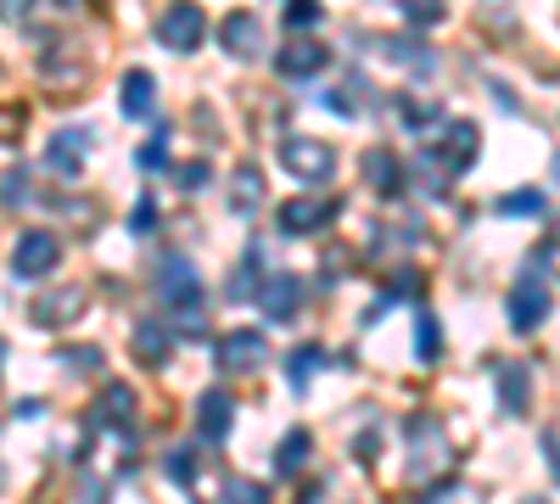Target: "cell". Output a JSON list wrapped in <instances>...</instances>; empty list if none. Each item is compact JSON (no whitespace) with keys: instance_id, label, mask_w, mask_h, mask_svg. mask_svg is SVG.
I'll return each mask as SVG.
<instances>
[{"instance_id":"6da1fadb","label":"cell","mask_w":560,"mask_h":504,"mask_svg":"<svg viewBox=\"0 0 560 504\" xmlns=\"http://www.w3.org/2000/svg\"><path fill=\"white\" fill-rule=\"evenodd\" d=\"M158 303L174 314V326L185 337H202L208 331V303H202V274L185 253H168L158 263Z\"/></svg>"},{"instance_id":"7a4b0ae2","label":"cell","mask_w":560,"mask_h":504,"mask_svg":"<svg viewBox=\"0 0 560 504\" xmlns=\"http://www.w3.org/2000/svg\"><path fill=\"white\" fill-rule=\"evenodd\" d=\"M477 152H482V134H477V124H465V118L432 124V134H427V157H432L448 179L471 168V163H477Z\"/></svg>"},{"instance_id":"3957f363","label":"cell","mask_w":560,"mask_h":504,"mask_svg":"<svg viewBox=\"0 0 560 504\" xmlns=\"http://www.w3.org/2000/svg\"><path fill=\"white\" fill-rule=\"evenodd\" d=\"M544 263H549V247H533V258H527V274L516 281V292H510V326L516 331H538L544 319H549V286L538 281L544 274Z\"/></svg>"},{"instance_id":"277c9868","label":"cell","mask_w":560,"mask_h":504,"mask_svg":"<svg viewBox=\"0 0 560 504\" xmlns=\"http://www.w3.org/2000/svg\"><path fill=\"white\" fill-rule=\"evenodd\" d=\"M280 168L303 186H325V179H337V152L331 141H314V134H287L280 141Z\"/></svg>"},{"instance_id":"5b68a950","label":"cell","mask_w":560,"mask_h":504,"mask_svg":"<svg viewBox=\"0 0 560 504\" xmlns=\"http://www.w3.org/2000/svg\"><path fill=\"white\" fill-rule=\"evenodd\" d=\"M158 39L168 45V51H197V45L208 39V12L197 7V0H174V7L158 17Z\"/></svg>"},{"instance_id":"8992f818","label":"cell","mask_w":560,"mask_h":504,"mask_svg":"<svg viewBox=\"0 0 560 504\" xmlns=\"http://www.w3.org/2000/svg\"><path fill=\"white\" fill-rule=\"evenodd\" d=\"M342 219V197H292L280 208V231L287 236H319Z\"/></svg>"},{"instance_id":"52a82bcc","label":"cell","mask_w":560,"mask_h":504,"mask_svg":"<svg viewBox=\"0 0 560 504\" xmlns=\"http://www.w3.org/2000/svg\"><path fill=\"white\" fill-rule=\"evenodd\" d=\"M62 263V242L51 231H23L18 247H12V274L18 281H39V274H51Z\"/></svg>"},{"instance_id":"ba28073f","label":"cell","mask_w":560,"mask_h":504,"mask_svg":"<svg viewBox=\"0 0 560 504\" xmlns=\"http://www.w3.org/2000/svg\"><path fill=\"white\" fill-rule=\"evenodd\" d=\"M213 359H219L224 376H253V371H264V359H269L264 331H230V337H219Z\"/></svg>"},{"instance_id":"9c48e42d","label":"cell","mask_w":560,"mask_h":504,"mask_svg":"<svg viewBox=\"0 0 560 504\" xmlns=\"http://www.w3.org/2000/svg\"><path fill=\"white\" fill-rule=\"evenodd\" d=\"M275 68H280V79H298V84H303V79H314V73L331 68V45L314 39V34H292Z\"/></svg>"},{"instance_id":"30bf717a","label":"cell","mask_w":560,"mask_h":504,"mask_svg":"<svg viewBox=\"0 0 560 504\" xmlns=\"http://www.w3.org/2000/svg\"><path fill=\"white\" fill-rule=\"evenodd\" d=\"M258 308L269 314V319H292L298 308H303V274H292V269H280V274H269V281H258Z\"/></svg>"},{"instance_id":"8fae6325","label":"cell","mask_w":560,"mask_h":504,"mask_svg":"<svg viewBox=\"0 0 560 504\" xmlns=\"http://www.w3.org/2000/svg\"><path fill=\"white\" fill-rule=\"evenodd\" d=\"M230 426H236V398H230L224 387L202 392V403H197V437L202 443H224Z\"/></svg>"},{"instance_id":"7c38bea8","label":"cell","mask_w":560,"mask_h":504,"mask_svg":"<svg viewBox=\"0 0 560 504\" xmlns=\"http://www.w3.org/2000/svg\"><path fill=\"white\" fill-rule=\"evenodd\" d=\"M219 45H224L236 62H253V57L264 51V23H258L253 12H230L224 28H219Z\"/></svg>"},{"instance_id":"4fadbf2b","label":"cell","mask_w":560,"mask_h":504,"mask_svg":"<svg viewBox=\"0 0 560 504\" xmlns=\"http://www.w3.org/2000/svg\"><path fill=\"white\" fill-rule=\"evenodd\" d=\"M84 314V292H45V297H34L28 303V319L34 326H45V331H57V326H68V319H79Z\"/></svg>"},{"instance_id":"5bb4252c","label":"cell","mask_w":560,"mask_h":504,"mask_svg":"<svg viewBox=\"0 0 560 504\" xmlns=\"http://www.w3.org/2000/svg\"><path fill=\"white\" fill-rule=\"evenodd\" d=\"M118 107H124V118H135V124H147L152 118V107H158V84H152V73H124V90H118Z\"/></svg>"},{"instance_id":"9a60e30c","label":"cell","mask_w":560,"mask_h":504,"mask_svg":"<svg viewBox=\"0 0 560 504\" xmlns=\"http://www.w3.org/2000/svg\"><path fill=\"white\" fill-rule=\"evenodd\" d=\"M364 179H370L382 197H398V191H404V163H398L387 146H370V152H364Z\"/></svg>"},{"instance_id":"2e32d148","label":"cell","mask_w":560,"mask_h":504,"mask_svg":"<svg viewBox=\"0 0 560 504\" xmlns=\"http://www.w3.org/2000/svg\"><path fill=\"white\" fill-rule=\"evenodd\" d=\"M84 141H90V129H73V134H57L51 152H45V163H51V174H79L84 168Z\"/></svg>"},{"instance_id":"e0dca14e","label":"cell","mask_w":560,"mask_h":504,"mask_svg":"<svg viewBox=\"0 0 560 504\" xmlns=\"http://www.w3.org/2000/svg\"><path fill=\"white\" fill-rule=\"evenodd\" d=\"M107 421H113L118 432H129V426H135V392H129V387H118V382H113V387L102 392V403H96V426H107Z\"/></svg>"},{"instance_id":"ac0fdd59","label":"cell","mask_w":560,"mask_h":504,"mask_svg":"<svg viewBox=\"0 0 560 504\" xmlns=\"http://www.w3.org/2000/svg\"><path fill=\"white\" fill-rule=\"evenodd\" d=\"M527 382H533V371H527V364H504V371H499V403H504V409H516V415H522V409L533 403Z\"/></svg>"},{"instance_id":"d6986e66","label":"cell","mask_w":560,"mask_h":504,"mask_svg":"<svg viewBox=\"0 0 560 504\" xmlns=\"http://www.w3.org/2000/svg\"><path fill=\"white\" fill-rule=\"evenodd\" d=\"M230 197H236V213H258V202H264V174H258L253 163H242L236 179H230Z\"/></svg>"},{"instance_id":"ffe728a7","label":"cell","mask_w":560,"mask_h":504,"mask_svg":"<svg viewBox=\"0 0 560 504\" xmlns=\"http://www.w3.org/2000/svg\"><path fill=\"white\" fill-rule=\"evenodd\" d=\"M135 359L140 364H163L168 359V331L152 326V319H140V326H135Z\"/></svg>"},{"instance_id":"44dd1931","label":"cell","mask_w":560,"mask_h":504,"mask_svg":"<svg viewBox=\"0 0 560 504\" xmlns=\"http://www.w3.org/2000/svg\"><path fill=\"white\" fill-rule=\"evenodd\" d=\"M319 364H331V359H325V348H298V353L287 359V382H292V392H308V376L319 371Z\"/></svg>"},{"instance_id":"7402d4cb","label":"cell","mask_w":560,"mask_h":504,"mask_svg":"<svg viewBox=\"0 0 560 504\" xmlns=\"http://www.w3.org/2000/svg\"><path fill=\"white\" fill-rule=\"evenodd\" d=\"M415 359L420 364H438L443 359V331H438V319L420 308V326H415Z\"/></svg>"},{"instance_id":"603a6c76","label":"cell","mask_w":560,"mask_h":504,"mask_svg":"<svg viewBox=\"0 0 560 504\" xmlns=\"http://www.w3.org/2000/svg\"><path fill=\"white\" fill-rule=\"evenodd\" d=\"M308 448H314V443H308V432H292L287 443L275 448V471H280V477H292V471H303V466H308Z\"/></svg>"},{"instance_id":"cb8c5ba5","label":"cell","mask_w":560,"mask_h":504,"mask_svg":"<svg viewBox=\"0 0 560 504\" xmlns=\"http://www.w3.org/2000/svg\"><path fill=\"white\" fill-rule=\"evenodd\" d=\"M499 213L504 219H538L544 213V191H533V186L527 191H510V197H499Z\"/></svg>"},{"instance_id":"d4e9b609","label":"cell","mask_w":560,"mask_h":504,"mask_svg":"<svg viewBox=\"0 0 560 504\" xmlns=\"http://www.w3.org/2000/svg\"><path fill=\"white\" fill-rule=\"evenodd\" d=\"M258 269H264V258H258V247H253L247 263L236 269V281H230V303H247V297L258 292Z\"/></svg>"},{"instance_id":"484cf974","label":"cell","mask_w":560,"mask_h":504,"mask_svg":"<svg viewBox=\"0 0 560 504\" xmlns=\"http://www.w3.org/2000/svg\"><path fill=\"white\" fill-rule=\"evenodd\" d=\"M319 17H325L319 0H287V28H292V34H308Z\"/></svg>"},{"instance_id":"4316f807","label":"cell","mask_w":560,"mask_h":504,"mask_svg":"<svg viewBox=\"0 0 560 504\" xmlns=\"http://www.w3.org/2000/svg\"><path fill=\"white\" fill-rule=\"evenodd\" d=\"M135 163L147 168V174H163V168H168V129H158V141L140 146V152H135Z\"/></svg>"},{"instance_id":"83f0119b","label":"cell","mask_w":560,"mask_h":504,"mask_svg":"<svg viewBox=\"0 0 560 504\" xmlns=\"http://www.w3.org/2000/svg\"><path fill=\"white\" fill-rule=\"evenodd\" d=\"M168 482H174V488H191V482H197V460H191V448H174V454H168Z\"/></svg>"},{"instance_id":"f1b7e54d","label":"cell","mask_w":560,"mask_h":504,"mask_svg":"<svg viewBox=\"0 0 560 504\" xmlns=\"http://www.w3.org/2000/svg\"><path fill=\"white\" fill-rule=\"evenodd\" d=\"M404 17H409L415 28H427V23L443 17V0H404Z\"/></svg>"},{"instance_id":"f546056e","label":"cell","mask_w":560,"mask_h":504,"mask_svg":"<svg viewBox=\"0 0 560 504\" xmlns=\"http://www.w3.org/2000/svg\"><path fill=\"white\" fill-rule=\"evenodd\" d=\"M224 504H269V493H264L258 482H242V477H236V482L224 488Z\"/></svg>"},{"instance_id":"4dcf8cb0","label":"cell","mask_w":560,"mask_h":504,"mask_svg":"<svg viewBox=\"0 0 560 504\" xmlns=\"http://www.w3.org/2000/svg\"><path fill=\"white\" fill-rule=\"evenodd\" d=\"M208 179H213V168L197 157V163H185V168H179V191H202Z\"/></svg>"},{"instance_id":"1f68e13d","label":"cell","mask_w":560,"mask_h":504,"mask_svg":"<svg viewBox=\"0 0 560 504\" xmlns=\"http://www.w3.org/2000/svg\"><path fill=\"white\" fill-rule=\"evenodd\" d=\"M0 197H7V202H23V197H28V179H23V168L0 174Z\"/></svg>"},{"instance_id":"d6a6232c","label":"cell","mask_w":560,"mask_h":504,"mask_svg":"<svg viewBox=\"0 0 560 504\" xmlns=\"http://www.w3.org/2000/svg\"><path fill=\"white\" fill-rule=\"evenodd\" d=\"M152 219H158V208H152V202H135V213H129V224H135V231H140V236H147V231H152Z\"/></svg>"},{"instance_id":"836d02e7","label":"cell","mask_w":560,"mask_h":504,"mask_svg":"<svg viewBox=\"0 0 560 504\" xmlns=\"http://www.w3.org/2000/svg\"><path fill=\"white\" fill-rule=\"evenodd\" d=\"M34 12V0H0V17H7V23H23Z\"/></svg>"},{"instance_id":"e575fe53","label":"cell","mask_w":560,"mask_h":504,"mask_svg":"<svg viewBox=\"0 0 560 504\" xmlns=\"http://www.w3.org/2000/svg\"><path fill=\"white\" fill-rule=\"evenodd\" d=\"M62 364H73V371H90V364H102V353L84 348V353H73V359H62Z\"/></svg>"},{"instance_id":"d590c367","label":"cell","mask_w":560,"mask_h":504,"mask_svg":"<svg viewBox=\"0 0 560 504\" xmlns=\"http://www.w3.org/2000/svg\"><path fill=\"white\" fill-rule=\"evenodd\" d=\"M544 454H549V466H555V477H560V437H555V432L544 437Z\"/></svg>"},{"instance_id":"8d00e7d4","label":"cell","mask_w":560,"mask_h":504,"mask_svg":"<svg viewBox=\"0 0 560 504\" xmlns=\"http://www.w3.org/2000/svg\"><path fill=\"white\" fill-rule=\"evenodd\" d=\"M57 7H79V0H57Z\"/></svg>"},{"instance_id":"74e56055","label":"cell","mask_w":560,"mask_h":504,"mask_svg":"<svg viewBox=\"0 0 560 504\" xmlns=\"http://www.w3.org/2000/svg\"><path fill=\"white\" fill-rule=\"evenodd\" d=\"M0 364H7V342H0Z\"/></svg>"},{"instance_id":"f35d334b","label":"cell","mask_w":560,"mask_h":504,"mask_svg":"<svg viewBox=\"0 0 560 504\" xmlns=\"http://www.w3.org/2000/svg\"><path fill=\"white\" fill-rule=\"evenodd\" d=\"M555 174H560V157H555Z\"/></svg>"},{"instance_id":"ab89813d","label":"cell","mask_w":560,"mask_h":504,"mask_svg":"<svg viewBox=\"0 0 560 504\" xmlns=\"http://www.w3.org/2000/svg\"><path fill=\"white\" fill-rule=\"evenodd\" d=\"M527 504H544V499H527Z\"/></svg>"},{"instance_id":"60d3db41","label":"cell","mask_w":560,"mask_h":504,"mask_svg":"<svg viewBox=\"0 0 560 504\" xmlns=\"http://www.w3.org/2000/svg\"><path fill=\"white\" fill-rule=\"evenodd\" d=\"M555 236H560V231H555Z\"/></svg>"}]
</instances>
